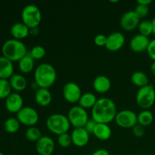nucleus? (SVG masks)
<instances>
[{
  "mask_svg": "<svg viewBox=\"0 0 155 155\" xmlns=\"http://www.w3.org/2000/svg\"><path fill=\"white\" fill-rule=\"evenodd\" d=\"M117 114L114 101L108 98L98 99L92 108V118L98 124H108L115 119Z\"/></svg>",
  "mask_w": 155,
  "mask_h": 155,
  "instance_id": "f257e3e1",
  "label": "nucleus"
},
{
  "mask_svg": "<svg viewBox=\"0 0 155 155\" xmlns=\"http://www.w3.org/2000/svg\"><path fill=\"white\" fill-rule=\"evenodd\" d=\"M56 79V70L51 64L42 63L36 67L34 72V82L39 88L48 89L54 85Z\"/></svg>",
  "mask_w": 155,
  "mask_h": 155,
  "instance_id": "f03ea898",
  "label": "nucleus"
},
{
  "mask_svg": "<svg viewBox=\"0 0 155 155\" xmlns=\"http://www.w3.org/2000/svg\"><path fill=\"white\" fill-rule=\"evenodd\" d=\"M2 56L11 61H19L27 54V46L21 40L9 39L3 43L2 47Z\"/></svg>",
  "mask_w": 155,
  "mask_h": 155,
  "instance_id": "7ed1b4c3",
  "label": "nucleus"
},
{
  "mask_svg": "<svg viewBox=\"0 0 155 155\" xmlns=\"http://www.w3.org/2000/svg\"><path fill=\"white\" fill-rule=\"evenodd\" d=\"M71 126L68 117L62 114H51L46 120L47 129L57 136L68 133Z\"/></svg>",
  "mask_w": 155,
  "mask_h": 155,
  "instance_id": "20e7f679",
  "label": "nucleus"
},
{
  "mask_svg": "<svg viewBox=\"0 0 155 155\" xmlns=\"http://www.w3.org/2000/svg\"><path fill=\"white\" fill-rule=\"evenodd\" d=\"M21 18L22 22L30 29L36 28L42 21V12L36 5H27L21 12Z\"/></svg>",
  "mask_w": 155,
  "mask_h": 155,
  "instance_id": "39448f33",
  "label": "nucleus"
},
{
  "mask_svg": "<svg viewBox=\"0 0 155 155\" xmlns=\"http://www.w3.org/2000/svg\"><path fill=\"white\" fill-rule=\"evenodd\" d=\"M138 106L144 110H148L152 107L155 102V89L154 86L148 84L139 88L136 96Z\"/></svg>",
  "mask_w": 155,
  "mask_h": 155,
  "instance_id": "423d86ee",
  "label": "nucleus"
},
{
  "mask_svg": "<svg viewBox=\"0 0 155 155\" xmlns=\"http://www.w3.org/2000/svg\"><path fill=\"white\" fill-rule=\"evenodd\" d=\"M68 118L71 125L74 128L84 127L86 122L89 120V114L86 109L83 108L80 105H76L71 107L68 111Z\"/></svg>",
  "mask_w": 155,
  "mask_h": 155,
  "instance_id": "0eeeda50",
  "label": "nucleus"
},
{
  "mask_svg": "<svg viewBox=\"0 0 155 155\" xmlns=\"http://www.w3.org/2000/svg\"><path fill=\"white\" fill-rule=\"evenodd\" d=\"M116 124L124 129H130L137 124V114L129 109L117 112L114 119Z\"/></svg>",
  "mask_w": 155,
  "mask_h": 155,
  "instance_id": "6e6552de",
  "label": "nucleus"
},
{
  "mask_svg": "<svg viewBox=\"0 0 155 155\" xmlns=\"http://www.w3.org/2000/svg\"><path fill=\"white\" fill-rule=\"evenodd\" d=\"M17 119L21 124L34 127L39 121V114L33 107L25 106L17 114Z\"/></svg>",
  "mask_w": 155,
  "mask_h": 155,
  "instance_id": "1a4fd4ad",
  "label": "nucleus"
},
{
  "mask_svg": "<svg viewBox=\"0 0 155 155\" xmlns=\"http://www.w3.org/2000/svg\"><path fill=\"white\" fill-rule=\"evenodd\" d=\"M82 94L81 89L77 83L69 82L63 87V97L70 103H77L80 100Z\"/></svg>",
  "mask_w": 155,
  "mask_h": 155,
  "instance_id": "9d476101",
  "label": "nucleus"
},
{
  "mask_svg": "<svg viewBox=\"0 0 155 155\" xmlns=\"http://www.w3.org/2000/svg\"><path fill=\"white\" fill-rule=\"evenodd\" d=\"M140 23V18L137 16L134 11H128L122 15L120 21V27L127 31H132L138 27Z\"/></svg>",
  "mask_w": 155,
  "mask_h": 155,
  "instance_id": "9b49d317",
  "label": "nucleus"
},
{
  "mask_svg": "<svg viewBox=\"0 0 155 155\" xmlns=\"http://www.w3.org/2000/svg\"><path fill=\"white\" fill-rule=\"evenodd\" d=\"M125 41V36L122 33L114 32L107 37L105 48L110 51H119L124 45Z\"/></svg>",
  "mask_w": 155,
  "mask_h": 155,
  "instance_id": "f8f14e48",
  "label": "nucleus"
},
{
  "mask_svg": "<svg viewBox=\"0 0 155 155\" xmlns=\"http://www.w3.org/2000/svg\"><path fill=\"white\" fill-rule=\"evenodd\" d=\"M55 148L54 140L47 136H42L36 142V150L39 155H51Z\"/></svg>",
  "mask_w": 155,
  "mask_h": 155,
  "instance_id": "ddd939ff",
  "label": "nucleus"
},
{
  "mask_svg": "<svg viewBox=\"0 0 155 155\" xmlns=\"http://www.w3.org/2000/svg\"><path fill=\"white\" fill-rule=\"evenodd\" d=\"M5 107L10 113L18 114L24 107V99L18 92H12L5 99Z\"/></svg>",
  "mask_w": 155,
  "mask_h": 155,
  "instance_id": "4468645a",
  "label": "nucleus"
},
{
  "mask_svg": "<svg viewBox=\"0 0 155 155\" xmlns=\"http://www.w3.org/2000/svg\"><path fill=\"white\" fill-rule=\"evenodd\" d=\"M151 40L149 37L141 34H136L133 36L130 42V48L134 52L141 53L147 51Z\"/></svg>",
  "mask_w": 155,
  "mask_h": 155,
  "instance_id": "2eb2a0df",
  "label": "nucleus"
},
{
  "mask_svg": "<svg viewBox=\"0 0 155 155\" xmlns=\"http://www.w3.org/2000/svg\"><path fill=\"white\" fill-rule=\"evenodd\" d=\"M72 142L75 146L82 148L89 143V134L83 127L74 128L71 133Z\"/></svg>",
  "mask_w": 155,
  "mask_h": 155,
  "instance_id": "dca6fc26",
  "label": "nucleus"
},
{
  "mask_svg": "<svg viewBox=\"0 0 155 155\" xmlns=\"http://www.w3.org/2000/svg\"><path fill=\"white\" fill-rule=\"evenodd\" d=\"M10 32L12 36H13V39L21 40L29 36L30 29L23 22H18L12 26Z\"/></svg>",
  "mask_w": 155,
  "mask_h": 155,
  "instance_id": "f3484780",
  "label": "nucleus"
},
{
  "mask_svg": "<svg viewBox=\"0 0 155 155\" xmlns=\"http://www.w3.org/2000/svg\"><path fill=\"white\" fill-rule=\"evenodd\" d=\"M93 88L98 93H106L111 87L110 79L104 75L98 76L93 80Z\"/></svg>",
  "mask_w": 155,
  "mask_h": 155,
  "instance_id": "a211bd4d",
  "label": "nucleus"
},
{
  "mask_svg": "<svg viewBox=\"0 0 155 155\" xmlns=\"http://www.w3.org/2000/svg\"><path fill=\"white\" fill-rule=\"evenodd\" d=\"M52 100V95L48 89L39 88L35 92V101L42 107H46L49 105Z\"/></svg>",
  "mask_w": 155,
  "mask_h": 155,
  "instance_id": "6ab92c4d",
  "label": "nucleus"
},
{
  "mask_svg": "<svg viewBox=\"0 0 155 155\" xmlns=\"http://www.w3.org/2000/svg\"><path fill=\"white\" fill-rule=\"evenodd\" d=\"M13 74V62L4 56H0V79L9 80Z\"/></svg>",
  "mask_w": 155,
  "mask_h": 155,
  "instance_id": "aec40b11",
  "label": "nucleus"
},
{
  "mask_svg": "<svg viewBox=\"0 0 155 155\" xmlns=\"http://www.w3.org/2000/svg\"><path fill=\"white\" fill-rule=\"evenodd\" d=\"M92 135H94L99 140L107 141L111 137L112 130L108 124L97 123Z\"/></svg>",
  "mask_w": 155,
  "mask_h": 155,
  "instance_id": "412c9836",
  "label": "nucleus"
},
{
  "mask_svg": "<svg viewBox=\"0 0 155 155\" xmlns=\"http://www.w3.org/2000/svg\"><path fill=\"white\" fill-rule=\"evenodd\" d=\"M12 89L16 92H21L27 88V81L25 77L19 74H14L9 79Z\"/></svg>",
  "mask_w": 155,
  "mask_h": 155,
  "instance_id": "4be33fe9",
  "label": "nucleus"
},
{
  "mask_svg": "<svg viewBox=\"0 0 155 155\" xmlns=\"http://www.w3.org/2000/svg\"><path fill=\"white\" fill-rule=\"evenodd\" d=\"M35 60L30 56L29 52L18 61V68L21 72L24 74L30 73L34 68Z\"/></svg>",
  "mask_w": 155,
  "mask_h": 155,
  "instance_id": "5701e85b",
  "label": "nucleus"
},
{
  "mask_svg": "<svg viewBox=\"0 0 155 155\" xmlns=\"http://www.w3.org/2000/svg\"><path fill=\"white\" fill-rule=\"evenodd\" d=\"M97 98L95 94L92 92H86L83 94L79 100V105L84 109L92 108L97 101Z\"/></svg>",
  "mask_w": 155,
  "mask_h": 155,
  "instance_id": "b1692460",
  "label": "nucleus"
},
{
  "mask_svg": "<svg viewBox=\"0 0 155 155\" xmlns=\"http://www.w3.org/2000/svg\"><path fill=\"white\" fill-rule=\"evenodd\" d=\"M154 120V115L149 110H143L137 114V124L145 127L151 125Z\"/></svg>",
  "mask_w": 155,
  "mask_h": 155,
  "instance_id": "393cba45",
  "label": "nucleus"
},
{
  "mask_svg": "<svg viewBox=\"0 0 155 155\" xmlns=\"http://www.w3.org/2000/svg\"><path fill=\"white\" fill-rule=\"evenodd\" d=\"M131 80L135 86L139 88L148 85V77L142 71H136L132 74Z\"/></svg>",
  "mask_w": 155,
  "mask_h": 155,
  "instance_id": "a878e982",
  "label": "nucleus"
},
{
  "mask_svg": "<svg viewBox=\"0 0 155 155\" xmlns=\"http://www.w3.org/2000/svg\"><path fill=\"white\" fill-rule=\"evenodd\" d=\"M21 123L17 118L10 117L5 120L4 124V128L8 133H15L19 130Z\"/></svg>",
  "mask_w": 155,
  "mask_h": 155,
  "instance_id": "bb28decb",
  "label": "nucleus"
},
{
  "mask_svg": "<svg viewBox=\"0 0 155 155\" xmlns=\"http://www.w3.org/2000/svg\"><path fill=\"white\" fill-rule=\"evenodd\" d=\"M25 137L30 142H37L42 137V133L37 127H30L25 132Z\"/></svg>",
  "mask_w": 155,
  "mask_h": 155,
  "instance_id": "cd10ccee",
  "label": "nucleus"
},
{
  "mask_svg": "<svg viewBox=\"0 0 155 155\" xmlns=\"http://www.w3.org/2000/svg\"><path fill=\"white\" fill-rule=\"evenodd\" d=\"M12 89L8 80L0 79V99H6L12 93Z\"/></svg>",
  "mask_w": 155,
  "mask_h": 155,
  "instance_id": "c85d7f7f",
  "label": "nucleus"
},
{
  "mask_svg": "<svg viewBox=\"0 0 155 155\" xmlns=\"http://www.w3.org/2000/svg\"><path fill=\"white\" fill-rule=\"evenodd\" d=\"M138 29H139V34L148 37L153 33L152 23L151 21H148V20L142 21V22L139 23Z\"/></svg>",
  "mask_w": 155,
  "mask_h": 155,
  "instance_id": "c756f323",
  "label": "nucleus"
},
{
  "mask_svg": "<svg viewBox=\"0 0 155 155\" xmlns=\"http://www.w3.org/2000/svg\"><path fill=\"white\" fill-rule=\"evenodd\" d=\"M45 53H46V51H45V48L43 46L35 45L31 48L29 54L34 60H39V59H42L45 57Z\"/></svg>",
  "mask_w": 155,
  "mask_h": 155,
  "instance_id": "7c9ffc66",
  "label": "nucleus"
},
{
  "mask_svg": "<svg viewBox=\"0 0 155 155\" xmlns=\"http://www.w3.org/2000/svg\"><path fill=\"white\" fill-rule=\"evenodd\" d=\"M58 143L62 148H68L73 144L71 135L67 133L58 136Z\"/></svg>",
  "mask_w": 155,
  "mask_h": 155,
  "instance_id": "2f4dec72",
  "label": "nucleus"
},
{
  "mask_svg": "<svg viewBox=\"0 0 155 155\" xmlns=\"http://www.w3.org/2000/svg\"><path fill=\"white\" fill-rule=\"evenodd\" d=\"M135 13L137 15L139 18H144L149 13V7L148 5H143L137 4L134 10Z\"/></svg>",
  "mask_w": 155,
  "mask_h": 155,
  "instance_id": "473e14b6",
  "label": "nucleus"
},
{
  "mask_svg": "<svg viewBox=\"0 0 155 155\" xmlns=\"http://www.w3.org/2000/svg\"><path fill=\"white\" fill-rule=\"evenodd\" d=\"M107 36H106L104 34L96 35L95 38H94V43L96 45H98V46L105 47L106 42H107Z\"/></svg>",
  "mask_w": 155,
  "mask_h": 155,
  "instance_id": "72a5a7b5",
  "label": "nucleus"
},
{
  "mask_svg": "<svg viewBox=\"0 0 155 155\" xmlns=\"http://www.w3.org/2000/svg\"><path fill=\"white\" fill-rule=\"evenodd\" d=\"M133 133L135 136H136V137H142L145 133V127L137 124L136 125H135L134 127H133Z\"/></svg>",
  "mask_w": 155,
  "mask_h": 155,
  "instance_id": "f704fd0d",
  "label": "nucleus"
},
{
  "mask_svg": "<svg viewBox=\"0 0 155 155\" xmlns=\"http://www.w3.org/2000/svg\"><path fill=\"white\" fill-rule=\"evenodd\" d=\"M96 124H97V123L95 122V121L92 118H91V119H89V120L86 122V125L84 126V127H83V128H84L85 130L87 131V133H89V135L93 134V132H94V130H95Z\"/></svg>",
  "mask_w": 155,
  "mask_h": 155,
  "instance_id": "c9c22d12",
  "label": "nucleus"
},
{
  "mask_svg": "<svg viewBox=\"0 0 155 155\" xmlns=\"http://www.w3.org/2000/svg\"><path fill=\"white\" fill-rule=\"evenodd\" d=\"M148 54L149 57L155 61V38L150 42L149 45H148V50H147Z\"/></svg>",
  "mask_w": 155,
  "mask_h": 155,
  "instance_id": "e433bc0d",
  "label": "nucleus"
},
{
  "mask_svg": "<svg viewBox=\"0 0 155 155\" xmlns=\"http://www.w3.org/2000/svg\"><path fill=\"white\" fill-rule=\"evenodd\" d=\"M91 155H110V153L105 149H98L94 151Z\"/></svg>",
  "mask_w": 155,
  "mask_h": 155,
  "instance_id": "4c0bfd02",
  "label": "nucleus"
},
{
  "mask_svg": "<svg viewBox=\"0 0 155 155\" xmlns=\"http://www.w3.org/2000/svg\"><path fill=\"white\" fill-rule=\"evenodd\" d=\"M152 2L151 0H138L137 1V4H140V5H149Z\"/></svg>",
  "mask_w": 155,
  "mask_h": 155,
  "instance_id": "58836bf2",
  "label": "nucleus"
},
{
  "mask_svg": "<svg viewBox=\"0 0 155 155\" xmlns=\"http://www.w3.org/2000/svg\"><path fill=\"white\" fill-rule=\"evenodd\" d=\"M39 33V30H38V27L36 28H33V29H30V34L33 35V36H36Z\"/></svg>",
  "mask_w": 155,
  "mask_h": 155,
  "instance_id": "ea45409f",
  "label": "nucleus"
},
{
  "mask_svg": "<svg viewBox=\"0 0 155 155\" xmlns=\"http://www.w3.org/2000/svg\"><path fill=\"white\" fill-rule=\"evenodd\" d=\"M150 70H151V72L153 75L155 76V61L153 62L151 65V68H150Z\"/></svg>",
  "mask_w": 155,
  "mask_h": 155,
  "instance_id": "a19ab883",
  "label": "nucleus"
},
{
  "mask_svg": "<svg viewBox=\"0 0 155 155\" xmlns=\"http://www.w3.org/2000/svg\"><path fill=\"white\" fill-rule=\"evenodd\" d=\"M151 23H152V27H153V33L152 34L155 36V18H154L151 21Z\"/></svg>",
  "mask_w": 155,
  "mask_h": 155,
  "instance_id": "79ce46f5",
  "label": "nucleus"
},
{
  "mask_svg": "<svg viewBox=\"0 0 155 155\" xmlns=\"http://www.w3.org/2000/svg\"><path fill=\"white\" fill-rule=\"evenodd\" d=\"M0 155H5L4 154H3V153H2V152H0Z\"/></svg>",
  "mask_w": 155,
  "mask_h": 155,
  "instance_id": "37998d69",
  "label": "nucleus"
},
{
  "mask_svg": "<svg viewBox=\"0 0 155 155\" xmlns=\"http://www.w3.org/2000/svg\"><path fill=\"white\" fill-rule=\"evenodd\" d=\"M148 155H153V154H148Z\"/></svg>",
  "mask_w": 155,
  "mask_h": 155,
  "instance_id": "c03bdc74",
  "label": "nucleus"
}]
</instances>
